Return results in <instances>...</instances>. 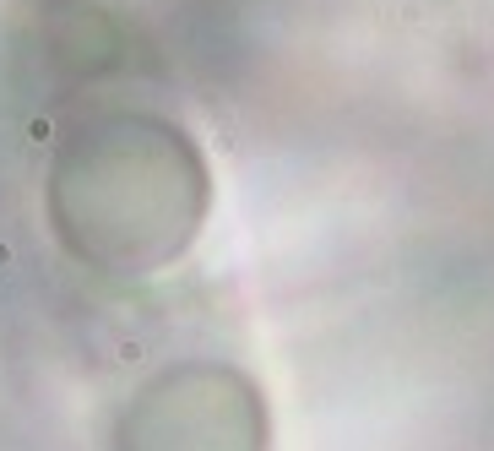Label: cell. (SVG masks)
I'll use <instances>...</instances> for the list:
<instances>
[{
	"instance_id": "obj_1",
	"label": "cell",
	"mask_w": 494,
	"mask_h": 451,
	"mask_svg": "<svg viewBox=\"0 0 494 451\" xmlns=\"http://www.w3.org/2000/svg\"><path fill=\"white\" fill-rule=\"evenodd\" d=\"M55 207L65 240L109 267H152L190 240L201 218V164L180 131L147 120H114L82 136L55 174Z\"/></svg>"
}]
</instances>
